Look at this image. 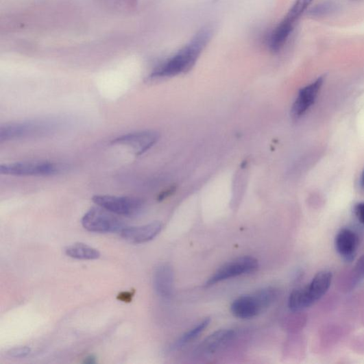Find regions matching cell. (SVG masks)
<instances>
[{"label":"cell","instance_id":"25","mask_svg":"<svg viewBox=\"0 0 364 364\" xmlns=\"http://www.w3.org/2000/svg\"><path fill=\"white\" fill-rule=\"evenodd\" d=\"M361 186L362 189L364 190V170L363 171L362 176L361 178Z\"/></svg>","mask_w":364,"mask_h":364},{"label":"cell","instance_id":"2","mask_svg":"<svg viewBox=\"0 0 364 364\" xmlns=\"http://www.w3.org/2000/svg\"><path fill=\"white\" fill-rule=\"evenodd\" d=\"M278 295V290L274 287H265L252 295H243L232 303V313L239 319L254 318L270 306Z\"/></svg>","mask_w":364,"mask_h":364},{"label":"cell","instance_id":"14","mask_svg":"<svg viewBox=\"0 0 364 364\" xmlns=\"http://www.w3.org/2000/svg\"><path fill=\"white\" fill-rule=\"evenodd\" d=\"M153 284L157 294L169 299L173 293L174 273L168 265H161L156 268L153 276Z\"/></svg>","mask_w":364,"mask_h":364},{"label":"cell","instance_id":"3","mask_svg":"<svg viewBox=\"0 0 364 364\" xmlns=\"http://www.w3.org/2000/svg\"><path fill=\"white\" fill-rule=\"evenodd\" d=\"M65 169L64 165L48 161L22 162L2 165L0 173L17 177H45L58 175Z\"/></svg>","mask_w":364,"mask_h":364},{"label":"cell","instance_id":"9","mask_svg":"<svg viewBox=\"0 0 364 364\" xmlns=\"http://www.w3.org/2000/svg\"><path fill=\"white\" fill-rule=\"evenodd\" d=\"M162 229V223L156 221L141 226L125 227L121 234L129 243L141 244L154 239Z\"/></svg>","mask_w":364,"mask_h":364},{"label":"cell","instance_id":"22","mask_svg":"<svg viewBox=\"0 0 364 364\" xmlns=\"http://www.w3.org/2000/svg\"><path fill=\"white\" fill-rule=\"evenodd\" d=\"M354 213L359 221L364 224V202L356 205Z\"/></svg>","mask_w":364,"mask_h":364},{"label":"cell","instance_id":"17","mask_svg":"<svg viewBox=\"0 0 364 364\" xmlns=\"http://www.w3.org/2000/svg\"><path fill=\"white\" fill-rule=\"evenodd\" d=\"M210 322V318H206L195 327L183 335L173 345L171 350H176L182 348L184 345L193 341L199 337L208 327Z\"/></svg>","mask_w":364,"mask_h":364},{"label":"cell","instance_id":"20","mask_svg":"<svg viewBox=\"0 0 364 364\" xmlns=\"http://www.w3.org/2000/svg\"><path fill=\"white\" fill-rule=\"evenodd\" d=\"M353 274V280L355 283L364 279V255L362 256L356 263Z\"/></svg>","mask_w":364,"mask_h":364},{"label":"cell","instance_id":"11","mask_svg":"<svg viewBox=\"0 0 364 364\" xmlns=\"http://www.w3.org/2000/svg\"><path fill=\"white\" fill-rule=\"evenodd\" d=\"M332 280V274L329 271H322L315 275L309 285L302 287L310 306L328 291Z\"/></svg>","mask_w":364,"mask_h":364},{"label":"cell","instance_id":"7","mask_svg":"<svg viewBox=\"0 0 364 364\" xmlns=\"http://www.w3.org/2000/svg\"><path fill=\"white\" fill-rule=\"evenodd\" d=\"M55 122L28 121L3 125L0 128V141H9L24 138L30 136L47 132L53 129Z\"/></svg>","mask_w":364,"mask_h":364},{"label":"cell","instance_id":"19","mask_svg":"<svg viewBox=\"0 0 364 364\" xmlns=\"http://www.w3.org/2000/svg\"><path fill=\"white\" fill-rule=\"evenodd\" d=\"M313 0H296L289 12L284 18V21L295 25L298 19L308 10Z\"/></svg>","mask_w":364,"mask_h":364},{"label":"cell","instance_id":"16","mask_svg":"<svg viewBox=\"0 0 364 364\" xmlns=\"http://www.w3.org/2000/svg\"><path fill=\"white\" fill-rule=\"evenodd\" d=\"M66 254L72 258L79 260H95L101 256L97 249L82 243H75L67 247Z\"/></svg>","mask_w":364,"mask_h":364},{"label":"cell","instance_id":"13","mask_svg":"<svg viewBox=\"0 0 364 364\" xmlns=\"http://www.w3.org/2000/svg\"><path fill=\"white\" fill-rule=\"evenodd\" d=\"M235 336L232 330H221L209 335L199 345L197 353L202 356H210L215 354L231 341Z\"/></svg>","mask_w":364,"mask_h":364},{"label":"cell","instance_id":"21","mask_svg":"<svg viewBox=\"0 0 364 364\" xmlns=\"http://www.w3.org/2000/svg\"><path fill=\"white\" fill-rule=\"evenodd\" d=\"M32 350L29 347H17L10 350L8 354L12 358H24L30 354Z\"/></svg>","mask_w":364,"mask_h":364},{"label":"cell","instance_id":"10","mask_svg":"<svg viewBox=\"0 0 364 364\" xmlns=\"http://www.w3.org/2000/svg\"><path fill=\"white\" fill-rule=\"evenodd\" d=\"M323 82L324 78L320 77L300 90L291 111L293 118H300L314 104Z\"/></svg>","mask_w":364,"mask_h":364},{"label":"cell","instance_id":"5","mask_svg":"<svg viewBox=\"0 0 364 364\" xmlns=\"http://www.w3.org/2000/svg\"><path fill=\"white\" fill-rule=\"evenodd\" d=\"M93 201L114 215L128 217L141 215L145 205L142 199L133 197L95 195L93 197Z\"/></svg>","mask_w":364,"mask_h":364},{"label":"cell","instance_id":"15","mask_svg":"<svg viewBox=\"0 0 364 364\" xmlns=\"http://www.w3.org/2000/svg\"><path fill=\"white\" fill-rule=\"evenodd\" d=\"M294 26L283 20L274 29L269 40V47L273 51H278L283 47L293 31Z\"/></svg>","mask_w":364,"mask_h":364},{"label":"cell","instance_id":"23","mask_svg":"<svg viewBox=\"0 0 364 364\" xmlns=\"http://www.w3.org/2000/svg\"><path fill=\"white\" fill-rule=\"evenodd\" d=\"M133 295L134 292H123L119 295L118 299L124 302H130Z\"/></svg>","mask_w":364,"mask_h":364},{"label":"cell","instance_id":"18","mask_svg":"<svg viewBox=\"0 0 364 364\" xmlns=\"http://www.w3.org/2000/svg\"><path fill=\"white\" fill-rule=\"evenodd\" d=\"M339 8V5L335 0H324L312 8L308 14L313 17H323L335 13Z\"/></svg>","mask_w":364,"mask_h":364},{"label":"cell","instance_id":"24","mask_svg":"<svg viewBox=\"0 0 364 364\" xmlns=\"http://www.w3.org/2000/svg\"><path fill=\"white\" fill-rule=\"evenodd\" d=\"M85 363H95V358L93 356H90L89 357L86 358Z\"/></svg>","mask_w":364,"mask_h":364},{"label":"cell","instance_id":"1","mask_svg":"<svg viewBox=\"0 0 364 364\" xmlns=\"http://www.w3.org/2000/svg\"><path fill=\"white\" fill-rule=\"evenodd\" d=\"M213 36L209 27L201 29L185 47L151 74V79L172 77L194 66Z\"/></svg>","mask_w":364,"mask_h":364},{"label":"cell","instance_id":"4","mask_svg":"<svg viewBox=\"0 0 364 364\" xmlns=\"http://www.w3.org/2000/svg\"><path fill=\"white\" fill-rule=\"evenodd\" d=\"M105 208L93 207L83 217L82 223L90 232L108 234L121 232L125 228L123 221Z\"/></svg>","mask_w":364,"mask_h":364},{"label":"cell","instance_id":"8","mask_svg":"<svg viewBox=\"0 0 364 364\" xmlns=\"http://www.w3.org/2000/svg\"><path fill=\"white\" fill-rule=\"evenodd\" d=\"M158 139V132L147 130L125 134L112 141V144L132 147L137 156H141L154 145Z\"/></svg>","mask_w":364,"mask_h":364},{"label":"cell","instance_id":"6","mask_svg":"<svg viewBox=\"0 0 364 364\" xmlns=\"http://www.w3.org/2000/svg\"><path fill=\"white\" fill-rule=\"evenodd\" d=\"M258 267V260L251 256H245L229 262L219 268L206 282V287L218 282L256 271Z\"/></svg>","mask_w":364,"mask_h":364},{"label":"cell","instance_id":"12","mask_svg":"<svg viewBox=\"0 0 364 364\" xmlns=\"http://www.w3.org/2000/svg\"><path fill=\"white\" fill-rule=\"evenodd\" d=\"M359 245L357 234L350 228H342L335 239V247L338 254L345 260L352 261Z\"/></svg>","mask_w":364,"mask_h":364}]
</instances>
